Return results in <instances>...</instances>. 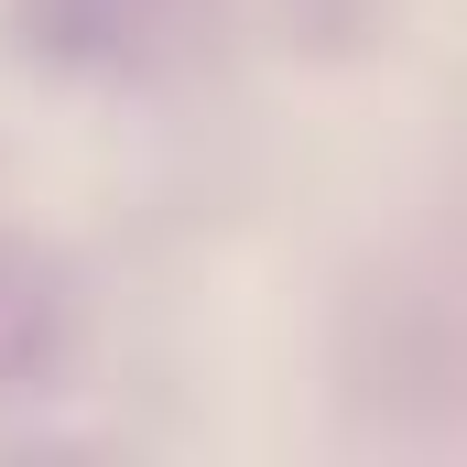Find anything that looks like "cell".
I'll return each mask as SVG.
<instances>
[]
</instances>
